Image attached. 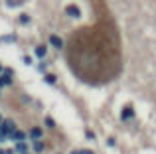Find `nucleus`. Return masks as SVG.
I'll list each match as a JSON object with an SVG mask.
<instances>
[{"instance_id":"obj_6","label":"nucleus","mask_w":156,"mask_h":154,"mask_svg":"<svg viewBox=\"0 0 156 154\" xmlns=\"http://www.w3.org/2000/svg\"><path fill=\"white\" fill-rule=\"evenodd\" d=\"M133 115H134V111L131 109V107H126V109H123V113H121V117H123L124 121H129V119H133Z\"/></svg>"},{"instance_id":"obj_9","label":"nucleus","mask_w":156,"mask_h":154,"mask_svg":"<svg viewBox=\"0 0 156 154\" xmlns=\"http://www.w3.org/2000/svg\"><path fill=\"white\" fill-rule=\"evenodd\" d=\"M16 150H18L20 154H26V150H28V146H26L24 142H18V144H16Z\"/></svg>"},{"instance_id":"obj_17","label":"nucleus","mask_w":156,"mask_h":154,"mask_svg":"<svg viewBox=\"0 0 156 154\" xmlns=\"http://www.w3.org/2000/svg\"><path fill=\"white\" fill-rule=\"evenodd\" d=\"M0 122H2V115H0Z\"/></svg>"},{"instance_id":"obj_8","label":"nucleus","mask_w":156,"mask_h":154,"mask_svg":"<svg viewBox=\"0 0 156 154\" xmlns=\"http://www.w3.org/2000/svg\"><path fill=\"white\" fill-rule=\"evenodd\" d=\"M45 54H47L45 45H38V47H36V55H38V57H45Z\"/></svg>"},{"instance_id":"obj_13","label":"nucleus","mask_w":156,"mask_h":154,"mask_svg":"<svg viewBox=\"0 0 156 154\" xmlns=\"http://www.w3.org/2000/svg\"><path fill=\"white\" fill-rule=\"evenodd\" d=\"M45 81H47V83H56V77L54 75H45Z\"/></svg>"},{"instance_id":"obj_1","label":"nucleus","mask_w":156,"mask_h":154,"mask_svg":"<svg viewBox=\"0 0 156 154\" xmlns=\"http://www.w3.org/2000/svg\"><path fill=\"white\" fill-rule=\"evenodd\" d=\"M14 131H16V126H14L12 121H2L0 122V134H2V136H10Z\"/></svg>"},{"instance_id":"obj_10","label":"nucleus","mask_w":156,"mask_h":154,"mask_svg":"<svg viewBox=\"0 0 156 154\" xmlns=\"http://www.w3.org/2000/svg\"><path fill=\"white\" fill-rule=\"evenodd\" d=\"M6 4H8L10 8H14V6H20V4H24V0H6Z\"/></svg>"},{"instance_id":"obj_14","label":"nucleus","mask_w":156,"mask_h":154,"mask_svg":"<svg viewBox=\"0 0 156 154\" xmlns=\"http://www.w3.org/2000/svg\"><path fill=\"white\" fill-rule=\"evenodd\" d=\"M79 154H93L91 150H79Z\"/></svg>"},{"instance_id":"obj_4","label":"nucleus","mask_w":156,"mask_h":154,"mask_svg":"<svg viewBox=\"0 0 156 154\" xmlns=\"http://www.w3.org/2000/svg\"><path fill=\"white\" fill-rule=\"evenodd\" d=\"M10 138H14V140H18V142H24V138H26V134H24L22 131H14L10 134Z\"/></svg>"},{"instance_id":"obj_2","label":"nucleus","mask_w":156,"mask_h":154,"mask_svg":"<svg viewBox=\"0 0 156 154\" xmlns=\"http://www.w3.org/2000/svg\"><path fill=\"white\" fill-rule=\"evenodd\" d=\"M65 14L67 16H71V18H79V16H81V10H79L75 4H69V6L65 8Z\"/></svg>"},{"instance_id":"obj_7","label":"nucleus","mask_w":156,"mask_h":154,"mask_svg":"<svg viewBox=\"0 0 156 154\" xmlns=\"http://www.w3.org/2000/svg\"><path fill=\"white\" fill-rule=\"evenodd\" d=\"M42 134H44V131H42V129H38V126L30 131V136H32V138H36V140H38V138H40Z\"/></svg>"},{"instance_id":"obj_11","label":"nucleus","mask_w":156,"mask_h":154,"mask_svg":"<svg viewBox=\"0 0 156 154\" xmlns=\"http://www.w3.org/2000/svg\"><path fill=\"white\" fill-rule=\"evenodd\" d=\"M34 150H36V152H42V150H44V144H42V142H36V144H34Z\"/></svg>"},{"instance_id":"obj_15","label":"nucleus","mask_w":156,"mask_h":154,"mask_svg":"<svg viewBox=\"0 0 156 154\" xmlns=\"http://www.w3.org/2000/svg\"><path fill=\"white\" fill-rule=\"evenodd\" d=\"M71 154H79V150H73V152H71Z\"/></svg>"},{"instance_id":"obj_12","label":"nucleus","mask_w":156,"mask_h":154,"mask_svg":"<svg viewBox=\"0 0 156 154\" xmlns=\"http://www.w3.org/2000/svg\"><path fill=\"white\" fill-rule=\"evenodd\" d=\"M28 22H30V16L22 14V16H20V24H28Z\"/></svg>"},{"instance_id":"obj_18","label":"nucleus","mask_w":156,"mask_h":154,"mask_svg":"<svg viewBox=\"0 0 156 154\" xmlns=\"http://www.w3.org/2000/svg\"><path fill=\"white\" fill-rule=\"evenodd\" d=\"M0 154H6V152H2V150H0Z\"/></svg>"},{"instance_id":"obj_16","label":"nucleus","mask_w":156,"mask_h":154,"mask_svg":"<svg viewBox=\"0 0 156 154\" xmlns=\"http://www.w3.org/2000/svg\"><path fill=\"white\" fill-rule=\"evenodd\" d=\"M2 71H4V67H2V65H0V73H2Z\"/></svg>"},{"instance_id":"obj_3","label":"nucleus","mask_w":156,"mask_h":154,"mask_svg":"<svg viewBox=\"0 0 156 154\" xmlns=\"http://www.w3.org/2000/svg\"><path fill=\"white\" fill-rule=\"evenodd\" d=\"M49 44L59 50V47L63 45V42H61V38H59V36H56V34H54V36H49Z\"/></svg>"},{"instance_id":"obj_5","label":"nucleus","mask_w":156,"mask_h":154,"mask_svg":"<svg viewBox=\"0 0 156 154\" xmlns=\"http://www.w3.org/2000/svg\"><path fill=\"white\" fill-rule=\"evenodd\" d=\"M12 83V75H0V87H6V85H10Z\"/></svg>"}]
</instances>
